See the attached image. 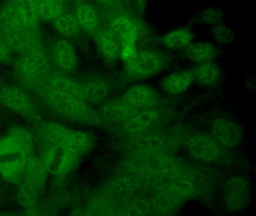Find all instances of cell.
Wrapping results in <instances>:
<instances>
[{
  "instance_id": "cell-1",
  "label": "cell",
  "mask_w": 256,
  "mask_h": 216,
  "mask_svg": "<svg viewBox=\"0 0 256 216\" xmlns=\"http://www.w3.org/2000/svg\"><path fill=\"white\" fill-rule=\"evenodd\" d=\"M167 62V57L161 51L140 50L132 58L126 62L125 72L131 79H145L161 72Z\"/></svg>"
},
{
  "instance_id": "cell-2",
  "label": "cell",
  "mask_w": 256,
  "mask_h": 216,
  "mask_svg": "<svg viewBox=\"0 0 256 216\" xmlns=\"http://www.w3.org/2000/svg\"><path fill=\"white\" fill-rule=\"evenodd\" d=\"M47 100L54 109L66 116L94 124L101 120L100 116L84 100L64 96L52 90L48 93Z\"/></svg>"
},
{
  "instance_id": "cell-3",
  "label": "cell",
  "mask_w": 256,
  "mask_h": 216,
  "mask_svg": "<svg viewBox=\"0 0 256 216\" xmlns=\"http://www.w3.org/2000/svg\"><path fill=\"white\" fill-rule=\"evenodd\" d=\"M251 188L250 182L242 176L229 177L222 186L223 204L230 212H238L246 208L250 200Z\"/></svg>"
},
{
  "instance_id": "cell-4",
  "label": "cell",
  "mask_w": 256,
  "mask_h": 216,
  "mask_svg": "<svg viewBox=\"0 0 256 216\" xmlns=\"http://www.w3.org/2000/svg\"><path fill=\"white\" fill-rule=\"evenodd\" d=\"M187 150L196 160L206 163H214L222 154V146L212 135L194 134L186 142Z\"/></svg>"
},
{
  "instance_id": "cell-5",
  "label": "cell",
  "mask_w": 256,
  "mask_h": 216,
  "mask_svg": "<svg viewBox=\"0 0 256 216\" xmlns=\"http://www.w3.org/2000/svg\"><path fill=\"white\" fill-rule=\"evenodd\" d=\"M26 152L10 138L0 142V172L10 178H17L23 174Z\"/></svg>"
},
{
  "instance_id": "cell-6",
  "label": "cell",
  "mask_w": 256,
  "mask_h": 216,
  "mask_svg": "<svg viewBox=\"0 0 256 216\" xmlns=\"http://www.w3.org/2000/svg\"><path fill=\"white\" fill-rule=\"evenodd\" d=\"M162 117L163 112L158 108L140 110L121 124L122 132L128 136L136 138L158 126Z\"/></svg>"
},
{
  "instance_id": "cell-7",
  "label": "cell",
  "mask_w": 256,
  "mask_h": 216,
  "mask_svg": "<svg viewBox=\"0 0 256 216\" xmlns=\"http://www.w3.org/2000/svg\"><path fill=\"white\" fill-rule=\"evenodd\" d=\"M210 128L212 136L222 146L234 148L242 140V128L233 120L215 118L211 123Z\"/></svg>"
},
{
  "instance_id": "cell-8",
  "label": "cell",
  "mask_w": 256,
  "mask_h": 216,
  "mask_svg": "<svg viewBox=\"0 0 256 216\" xmlns=\"http://www.w3.org/2000/svg\"><path fill=\"white\" fill-rule=\"evenodd\" d=\"M110 30L119 39L121 46L136 45L139 28L136 21L130 15L122 13L115 15L110 24Z\"/></svg>"
},
{
  "instance_id": "cell-9",
  "label": "cell",
  "mask_w": 256,
  "mask_h": 216,
  "mask_svg": "<svg viewBox=\"0 0 256 216\" xmlns=\"http://www.w3.org/2000/svg\"><path fill=\"white\" fill-rule=\"evenodd\" d=\"M122 98L139 110L156 108L160 102V96L156 90L144 84L132 86Z\"/></svg>"
},
{
  "instance_id": "cell-10",
  "label": "cell",
  "mask_w": 256,
  "mask_h": 216,
  "mask_svg": "<svg viewBox=\"0 0 256 216\" xmlns=\"http://www.w3.org/2000/svg\"><path fill=\"white\" fill-rule=\"evenodd\" d=\"M77 156L64 146H52L46 157V168L54 174H65L72 166Z\"/></svg>"
},
{
  "instance_id": "cell-11",
  "label": "cell",
  "mask_w": 256,
  "mask_h": 216,
  "mask_svg": "<svg viewBox=\"0 0 256 216\" xmlns=\"http://www.w3.org/2000/svg\"><path fill=\"white\" fill-rule=\"evenodd\" d=\"M139 110H140L121 98L106 104L102 108L101 114L102 118L107 121L122 124Z\"/></svg>"
},
{
  "instance_id": "cell-12",
  "label": "cell",
  "mask_w": 256,
  "mask_h": 216,
  "mask_svg": "<svg viewBox=\"0 0 256 216\" xmlns=\"http://www.w3.org/2000/svg\"><path fill=\"white\" fill-rule=\"evenodd\" d=\"M0 100L13 110L25 115H31L34 111L32 102L22 90L8 87L0 93Z\"/></svg>"
},
{
  "instance_id": "cell-13",
  "label": "cell",
  "mask_w": 256,
  "mask_h": 216,
  "mask_svg": "<svg viewBox=\"0 0 256 216\" xmlns=\"http://www.w3.org/2000/svg\"><path fill=\"white\" fill-rule=\"evenodd\" d=\"M184 56L196 64L214 61L218 54L215 45L206 42H192L184 50Z\"/></svg>"
},
{
  "instance_id": "cell-14",
  "label": "cell",
  "mask_w": 256,
  "mask_h": 216,
  "mask_svg": "<svg viewBox=\"0 0 256 216\" xmlns=\"http://www.w3.org/2000/svg\"><path fill=\"white\" fill-rule=\"evenodd\" d=\"M96 40L100 52L106 60L114 62L120 58L122 46L119 39L112 30L100 32L97 34Z\"/></svg>"
},
{
  "instance_id": "cell-15",
  "label": "cell",
  "mask_w": 256,
  "mask_h": 216,
  "mask_svg": "<svg viewBox=\"0 0 256 216\" xmlns=\"http://www.w3.org/2000/svg\"><path fill=\"white\" fill-rule=\"evenodd\" d=\"M194 81L192 70H182L166 76L162 81L161 86L168 94H178L188 90Z\"/></svg>"
},
{
  "instance_id": "cell-16",
  "label": "cell",
  "mask_w": 256,
  "mask_h": 216,
  "mask_svg": "<svg viewBox=\"0 0 256 216\" xmlns=\"http://www.w3.org/2000/svg\"><path fill=\"white\" fill-rule=\"evenodd\" d=\"M182 200L174 194L164 190H158V193L150 202L151 211L160 216L173 214L180 204Z\"/></svg>"
},
{
  "instance_id": "cell-17",
  "label": "cell",
  "mask_w": 256,
  "mask_h": 216,
  "mask_svg": "<svg viewBox=\"0 0 256 216\" xmlns=\"http://www.w3.org/2000/svg\"><path fill=\"white\" fill-rule=\"evenodd\" d=\"M194 81L206 87L216 86L221 79L220 66L214 62L198 64L192 70Z\"/></svg>"
},
{
  "instance_id": "cell-18",
  "label": "cell",
  "mask_w": 256,
  "mask_h": 216,
  "mask_svg": "<svg viewBox=\"0 0 256 216\" xmlns=\"http://www.w3.org/2000/svg\"><path fill=\"white\" fill-rule=\"evenodd\" d=\"M20 68L25 78L29 80H37L46 73L47 62L40 52H32L22 60Z\"/></svg>"
},
{
  "instance_id": "cell-19",
  "label": "cell",
  "mask_w": 256,
  "mask_h": 216,
  "mask_svg": "<svg viewBox=\"0 0 256 216\" xmlns=\"http://www.w3.org/2000/svg\"><path fill=\"white\" fill-rule=\"evenodd\" d=\"M20 27L24 26L19 2L10 3L0 12V30L8 32Z\"/></svg>"
},
{
  "instance_id": "cell-20",
  "label": "cell",
  "mask_w": 256,
  "mask_h": 216,
  "mask_svg": "<svg viewBox=\"0 0 256 216\" xmlns=\"http://www.w3.org/2000/svg\"><path fill=\"white\" fill-rule=\"evenodd\" d=\"M6 40L8 48L18 52L28 50L34 43L32 36L26 27H20L8 32Z\"/></svg>"
},
{
  "instance_id": "cell-21",
  "label": "cell",
  "mask_w": 256,
  "mask_h": 216,
  "mask_svg": "<svg viewBox=\"0 0 256 216\" xmlns=\"http://www.w3.org/2000/svg\"><path fill=\"white\" fill-rule=\"evenodd\" d=\"M193 34L188 28H176L164 34L162 44L170 50L185 49L192 42Z\"/></svg>"
},
{
  "instance_id": "cell-22",
  "label": "cell",
  "mask_w": 256,
  "mask_h": 216,
  "mask_svg": "<svg viewBox=\"0 0 256 216\" xmlns=\"http://www.w3.org/2000/svg\"><path fill=\"white\" fill-rule=\"evenodd\" d=\"M83 86V96L85 102L98 103L107 97L110 90L108 84L102 80H92L85 84Z\"/></svg>"
},
{
  "instance_id": "cell-23",
  "label": "cell",
  "mask_w": 256,
  "mask_h": 216,
  "mask_svg": "<svg viewBox=\"0 0 256 216\" xmlns=\"http://www.w3.org/2000/svg\"><path fill=\"white\" fill-rule=\"evenodd\" d=\"M76 19L79 26L88 32H94L100 25L98 13L88 3H80L76 9Z\"/></svg>"
},
{
  "instance_id": "cell-24",
  "label": "cell",
  "mask_w": 256,
  "mask_h": 216,
  "mask_svg": "<svg viewBox=\"0 0 256 216\" xmlns=\"http://www.w3.org/2000/svg\"><path fill=\"white\" fill-rule=\"evenodd\" d=\"M52 90L64 96L84 100L82 84H79L72 80L64 78L55 79L52 84Z\"/></svg>"
},
{
  "instance_id": "cell-25",
  "label": "cell",
  "mask_w": 256,
  "mask_h": 216,
  "mask_svg": "<svg viewBox=\"0 0 256 216\" xmlns=\"http://www.w3.org/2000/svg\"><path fill=\"white\" fill-rule=\"evenodd\" d=\"M86 216H119L118 208L106 196L92 199L88 205Z\"/></svg>"
},
{
  "instance_id": "cell-26",
  "label": "cell",
  "mask_w": 256,
  "mask_h": 216,
  "mask_svg": "<svg viewBox=\"0 0 256 216\" xmlns=\"http://www.w3.org/2000/svg\"><path fill=\"white\" fill-rule=\"evenodd\" d=\"M54 54L58 63L64 68L72 69L76 66V52L67 40H60L56 44Z\"/></svg>"
},
{
  "instance_id": "cell-27",
  "label": "cell",
  "mask_w": 256,
  "mask_h": 216,
  "mask_svg": "<svg viewBox=\"0 0 256 216\" xmlns=\"http://www.w3.org/2000/svg\"><path fill=\"white\" fill-rule=\"evenodd\" d=\"M150 211V202L142 198L130 200L118 208L119 216H148Z\"/></svg>"
},
{
  "instance_id": "cell-28",
  "label": "cell",
  "mask_w": 256,
  "mask_h": 216,
  "mask_svg": "<svg viewBox=\"0 0 256 216\" xmlns=\"http://www.w3.org/2000/svg\"><path fill=\"white\" fill-rule=\"evenodd\" d=\"M46 164L41 163L38 160H26L23 172L26 174V180L30 182L35 184L37 188L41 187L44 182L46 177Z\"/></svg>"
},
{
  "instance_id": "cell-29",
  "label": "cell",
  "mask_w": 256,
  "mask_h": 216,
  "mask_svg": "<svg viewBox=\"0 0 256 216\" xmlns=\"http://www.w3.org/2000/svg\"><path fill=\"white\" fill-rule=\"evenodd\" d=\"M32 4L38 16L44 19H58L62 15V6L60 2L35 1Z\"/></svg>"
},
{
  "instance_id": "cell-30",
  "label": "cell",
  "mask_w": 256,
  "mask_h": 216,
  "mask_svg": "<svg viewBox=\"0 0 256 216\" xmlns=\"http://www.w3.org/2000/svg\"><path fill=\"white\" fill-rule=\"evenodd\" d=\"M55 26L61 34L66 36H73L79 30L78 22L76 16L72 14H62L56 19Z\"/></svg>"
},
{
  "instance_id": "cell-31",
  "label": "cell",
  "mask_w": 256,
  "mask_h": 216,
  "mask_svg": "<svg viewBox=\"0 0 256 216\" xmlns=\"http://www.w3.org/2000/svg\"><path fill=\"white\" fill-rule=\"evenodd\" d=\"M38 189L35 184L28 180H24L19 189V200L26 208H30L35 206Z\"/></svg>"
},
{
  "instance_id": "cell-32",
  "label": "cell",
  "mask_w": 256,
  "mask_h": 216,
  "mask_svg": "<svg viewBox=\"0 0 256 216\" xmlns=\"http://www.w3.org/2000/svg\"><path fill=\"white\" fill-rule=\"evenodd\" d=\"M10 139L26 153L30 151L34 146L32 135L28 130L22 128H16L13 129L10 134Z\"/></svg>"
},
{
  "instance_id": "cell-33",
  "label": "cell",
  "mask_w": 256,
  "mask_h": 216,
  "mask_svg": "<svg viewBox=\"0 0 256 216\" xmlns=\"http://www.w3.org/2000/svg\"><path fill=\"white\" fill-rule=\"evenodd\" d=\"M212 36L214 40L222 44H229L233 43L234 34L228 27L220 24L214 26L212 28Z\"/></svg>"
},
{
  "instance_id": "cell-34",
  "label": "cell",
  "mask_w": 256,
  "mask_h": 216,
  "mask_svg": "<svg viewBox=\"0 0 256 216\" xmlns=\"http://www.w3.org/2000/svg\"><path fill=\"white\" fill-rule=\"evenodd\" d=\"M202 22L210 25H218L223 19V12L220 8H210L205 10L200 15Z\"/></svg>"
},
{
  "instance_id": "cell-35",
  "label": "cell",
  "mask_w": 256,
  "mask_h": 216,
  "mask_svg": "<svg viewBox=\"0 0 256 216\" xmlns=\"http://www.w3.org/2000/svg\"><path fill=\"white\" fill-rule=\"evenodd\" d=\"M136 52H137V50H136V45H125V46H122L120 58L125 60V62L128 61V60H130V58L134 56Z\"/></svg>"
},
{
  "instance_id": "cell-36",
  "label": "cell",
  "mask_w": 256,
  "mask_h": 216,
  "mask_svg": "<svg viewBox=\"0 0 256 216\" xmlns=\"http://www.w3.org/2000/svg\"><path fill=\"white\" fill-rule=\"evenodd\" d=\"M26 216H49L48 214H46L44 212H42L41 210L35 208V206L32 208H28V214Z\"/></svg>"
},
{
  "instance_id": "cell-37",
  "label": "cell",
  "mask_w": 256,
  "mask_h": 216,
  "mask_svg": "<svg viewBox=\"0 0 256 216\" xmlns=\"http://www.w3.org/2000/svg\"><path fill=\"white\" fill-rule=\"evenodd\" d=\"M8 56V50L7 46L0 42V61L6 60Z\"/></svg>"
},
{
  "instance_id": "cell-38",
  "label": "cell",
  "mask_w": 256,
  "mask_h": 216,
  "mask_svg": "<svg viewBox=\"0 0 256 216\" xmlns=\"http://www.w3.org/2000/svg\"><path fill=\"white\" fill-rule=\"evenodd\" d=\"M72 216H85V214H84V213L80 212H76L73 214Z\"/></svg>"
}]
</instances>
